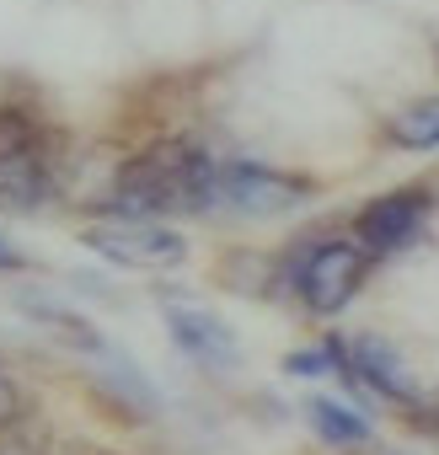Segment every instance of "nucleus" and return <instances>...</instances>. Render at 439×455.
I'll use <instances>...</instances> for the list:
<instances>
[{
    "mask_svg": "<svg viewBox=\"0 0 439 455\" xmlns=\"http://www.w3.org/2000/svg\"><path fill=\"white\" fill-rule=\"evenodd\" d=\"M220 161L193 140H161L124 161L113 193L97 204L108 220H161V214H209L220 204Z\"/></svg>",
    "mask_w": 439,
    "mask_h": 455,
    "instance_id": "nucleus-1",
    "label": "nucleus"
},
{
    "mask_svg": "<svg viewBox=\"0 0 439 455\" xmlns=\"http://www.w3.org/2000/svg\"><path fill=\"white\" fill-rule=\"evenodd\" d=\"M364 274H370V252L359 242H338V236L332 242H300L279 263V284H290L306 300V311H316V316H338L359 295Z\"/></svg>",
    "mask_w": 439,
    "mask_h": 455,
    "instance_id": "nucleus-2",
    "label": "nucleus"
},
{
    "mask_svg": "<svg viewBox=\"0 0 439 455\" xmlns=\"http://www.w3.org/2000/svg\"><path fill=\"white\" fill-rule=\"evenodd\" d=\"M60 193L49 134L28 113H0V214H38Z\"/></svg>",
    "mask_w": 439,
    "mask_h": 455,
    "instance_id": "nucleus-3",
    "label": "nucleus"
},
{
    "mask_svg": "<svg viewBox=\"0 0 439 455\" xmlns=\"http://www.w3.org/2000/svg\"><path fill=\"white\" fill-rule=\"evenodd\" d=\"M81 247H92L102 263L113 268H134V274H156V268H177L188 258L182 231L161 220H102L81 231Z\"/></svg>",
    "mask_w": 439,
    "mask_h": 455,
    "instance_id": "nucleus-4",
    "label": "nucleus"
},
{
    "mask_svg": "<svg viewBox=\"0 0 439 455\" xmlns=\"http://www.w3.org/2000/svg\"><path fill=\"white\" fill-rule=\"evenodd\" d=\"M214 188H220V204L236 214H284V209L311 198L306 177H290V172L263 166V161H220Z\"/></svg>",
    "mask_w": 439,
    "mask_h": 455,
    "instance_id": "nucleus-5",
    "label": "nucleus"
},
{
    "mask_svg": "<svg viewBox=\"0 0 439 455\" xmlns=\"http://www.w3.org/2000/svg\"><path fill=\"white\" fill-rule=\"evenodd\" d=\"M434 198L428 188H396V193H380L359 209L354 220V236L370 258H391V252H407L423 231V220H428Z\"/></svg>",
    "mask_w": 439,
    "mask_h": 455,
    "instance_id": "nucleus-6",
    "label": "nucleus"
},
{
    "mask_svg": "<svg viewBox=\"0 0 439 455\" xmlns=\"http://www.w3.org/2000/svg\"><path fill=\"white\" fill-rule=\"evenodd\" d=\"M161 311H166V332H172V343L193 359V364H204V370H236V359H242V348H236V338H231V327L220 322L214 311H204V306H193V300H161Z\"/></svg>",
    "mask_w": 439,
    "mask_h": 455,
    "instance_id": "nucleus-7",
    "label": "nucleus"
},
{
    "mask_svg": "<svg viewBox=\"0 0 439 455\" xmlns=\"http://www.w3.org/2000/svg\"><path fill=\"white\" fill-rule=\"evenodd\" d=\"M12 306L22 311V316H33L38 327H49L60 343H70V348H81V354H102L108 348V338L76 311V306H65L60 295H49V290H12Z\"/></svg>",
    "mask_w": 439,
    "mask_h": 455,
    "instance_id": "nucleus-8",
    "label": "nucleus"
},
{
    "mask_svg": "<svg viewBox=\"0 0 439 455\" xmlns=\"http://www.w3.org/2000/svg\"><path fill=\"white\" fill-rule=\"evenodd\" d=\"M306 418H311V428H316L327 444H338V450H359V444L375 439L370 418H364L359 407L338 402V396H311V402H306Z\"/></svg>",
    "mask_w": 439,
    "mask_h": 455,
    "instance_id": "nucleus-9",
    "label": "nucleus"
},
{
    "mask_svg": "<svg viewBox=\"0 0 439 455\" xmlns=\"http://www.w3.org/2000/svg\"><path fill=\"white\" fill-rule=\"evenodd\" d=\"M92 359H102V370H108V375H102V386H108L124 407H134V412H156V407H161L156 386L140 375V364H134L129 354H118V348L108 343V348H102V354H92Z\"/></svg>",
    "mask_w": 439,
    "mask_h": 455,
    "instance_id": "nucleus-10",
    "label": "nucleus"
},
{
    "mask_svg": "<svg viewBox=\"0 0 439 455\" xmlns=\"http://www.w3.org/2000/svg\"><path fill=\"white\" fill-rule=\"evenodd\" d=\"M391 140L402 150H439V97H423L391 118Z\"/></svg>",
    "mask_w": 439,
    "mask_h": 455,
    "instance_id": "nucleus-11",
    "label": "nucleus"
},
{
    "mask_svg": "<svg viewBox=\"0 0 439 455\" xmlns=\"http://www.w3.org/2000/svg\"><path fill=\"white\" fill-rule=\"evenodd\" d=\"M284 375L322 380V375H332V354H327V348H295V354L284 359Z\"/></svg>",
    "mask_w": 439,
    "mask_h": 455,
    "instance_id": "nucleus-12",
    "label": "nucleus"
},
{
    "mask_svg": "<svg viewBox=\"0 0 439 455\" xmlns=\"http://www.w3.org/2000/svg\"><path fill=\"white\" fill-rule=\"evenodd\" d=\"M17 268H28V258H22V247H12L6 236H0V274H17Z\"/></svg>",
    "mask_w": 439,
    "mask_h": 455,
    "instance_id": "nucleus-13",
    "label": "nucleus"
},
{
    "mask_svg": "<svg viewBox=\"0 0 439 455\" xmlns=\"http://www.w3.org/2000/svg\"><path fill=\"white\" fill-rule=\"evenodd\" d=\"M412 407H418V412L428 418V428H439V391H434V396H418Z\"/></svg>",
    "mask_w": 439,
    "mask_h": 455,
    "instance_id": "nucleus-14",
    "label": "nucleus"
}]
</instances>
